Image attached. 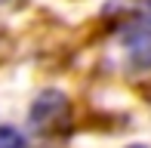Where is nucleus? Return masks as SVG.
Wrapping results in <instances>:
<instances>
[{
	"label": "nucleus",
	"instance_id": "obj_1",
	"mask_svg": "<svg viewBox=\"0 0 151 148\" xmlns=\"http://www.w3.org/2000/svg\"><path fill=\"white\" fill-rule=\"evenodd\" d=\"M102 19L129 46H142L151 40V0H111L102 9Z\"/></svg>",
	"mask_w": 151,
	"mask_h": 148
},
{
	"label": "nucleus",
	"instance_id": "obj_2",
	"mask_svg": "<svg viewBox=\"0 0 151 148\" xmlns=\"http://www.w3.org/2000/svg\"><path fill=\"white\" fill-rule=\"evenodd\" d=\"M31 124L37 126L40 133L68 130V124H71V105H68V99L62 96L59 90L43 93V96L34 102V108H31Z\"/></svg>",
	"mask_w": 151,
	"mask_h": 148
},
{
	"label": "nucleus",
	"instance_id": "obj_3",
	"mask_svg": "<svg viewBox=\"0 0 151 148\" xmlns=\"http://www.w3.org/2000/svg\"><path fill=\"white\" fill-rule=\"evenodd\" d=\"M0 148H28L25 145V136L12 126H0Z\"/></svg>",
	"mask_w": 151,
	"mask_h": 148
},
{
	"label": "nucleus",
	"instance_id": "obj_4",
	"mask_svg": "<svg viewBox=\"0 0 151 148\" xmlns=\"http://www.w3.org/2000/svg\"><path fill=\"white\" fill-rule=\"evenodd\" d=\"M129 148H145V145H129Z\"/></svg>",
	"mask_w": 151,
	"mask_h": 148
}]
</instances>
